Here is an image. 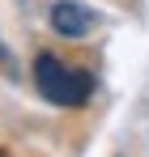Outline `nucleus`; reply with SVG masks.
I'll use <instances>...</instances> for the list:
<instances>
[{
	"label": "nucleus",
	"mask_w": 149,
	"mask_h": 157,
	"mask_svg": "<svg viewBox=\"0 0 149 157\" xmlns=\"http://www.w3.org/2000/svg\"><path fill=\"white\" fill-rule=\"evenodd\" d=\"M34 85L55 106H85L94 98V77L81 72V68H68L64 59H55L51 51L34 55Z\"/></svg>",
	"instance_id": "f257e3e1"
},
{
	"label": "nucleus",
	"mask_w": 149,
	"mask_h": 157,
	"mask_svg": "<svg viewBox=\"0 0 149 157\" xmlns=\"http://www.w3.org/2000/svg\"><path fill=\"white\" fill-rule=\"evenodd\" d=\"M47 21H51V30L60 38H85V34H94V26H98V9H90L81 0H51Z\"/></svg>",
	"instance_id": "f03ea898"
},
{
	"label": "nucleus",
	"mask_w": 149,
	"mask_h": 157,
	"mask_svg": "<svg viewBox=\"0 0 149 157\" xmlns=\"http://www.w3.org/2000/svg\"><path fill=\"white\" fill-rule=\"evenodd\" d=\"M0 157H4V153H0Z\"/></svg>",
	"instance_id": "7ed1b4c3"
}]
</instances>
